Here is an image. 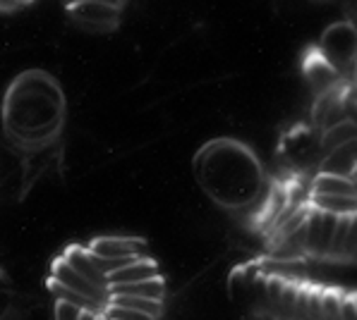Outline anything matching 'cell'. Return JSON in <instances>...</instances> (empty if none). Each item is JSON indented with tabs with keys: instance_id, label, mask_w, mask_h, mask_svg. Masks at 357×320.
<instances>
[{
	"instance_id": "cell-1",
	"label": "cell",
	"mask_w": 357,
	"mask_h": 320,
	"mask_svg": "<svg viewBox=\"0 0 357 320\" xmlns=\"http://www.w3.org/2000/svg\"><path fill=\"white\" fill-rule=\"evenodd\" d=\"M65 125V93L51 74L29 70L10 84L3 101L5 136L24 151H41Z\"/></svg>"
},
{
	"instance_id": "cell-2",
	"label": "cell",
	"mask_w": 357,
	"mask_h": 320,
	"mask_svg": "<svg viewBox=\"0 0 357 320\" xmlns=\"http://www.w3.org/2000/svg\"><path fill=\"white\" fill-rule=\"evenodd\" d=\"M192 170L204 194L230 211L252 206L264 189V170L255 151L233 139L204 143L192 160Z\"/></svg>"
},
{
	"instance_id": "cell-3",
	"label": "cell",
	"mask_w": 357,
	"mask_h": 320,
	"mask_svg": "<svg viewBox=\"0 0 357 320\" xmlns=\"http://www.w3.org/2000/svg\"><path fill=\"white\" fill-rule=\"evenodd\" d=\"M317 53L338 72L340 77H353L357 65V24L350 19L336 22L321 34Z\"/></svg>"
},
{
	"instance_id": "cell-4",
	"label": "cell",
	"mask_w": 357,
	"mask_h": 320,
	"mask_svg": "<svg viewBox=\"0 0 357 320\" xmlns=\"http://www.w3.org/2000/svg\"><path fill=\"white\" fill-rule=\"evenodd\" d=\"M281 156L293 170H310L317 163H321V146L319 131L314 127H295L293 131L283 136Z\"/></svg>"
},
{
	"instance_id": "cell-5",
	"label": "cell",
	"mask_w": 357,
	"mask_h": 320,
	"mask_svg": "<svg viewBox=\"0 0 357 320\" xmlns=\"http://www.w3.org/2000/svg\"><path fill=\"white\" fill-rule=\"evenodd\" d=\"M125 3H68V13L89 31H113Z\"/></svg>"
},
{
	"instance_id": "cell-6",
	"label": "cell",
	"mask_w": 357,
	"mask_h": 320,
	"mask_svg": "<svg viewBox=\"0 0 357 320\" xmlns=\"http://www.w3.org/2000/svg\"><path fill=\"white\" fill-rule=\"evenodd\" d=\"M86 249L103 261H120V258H146L149 244L142 237H94Z\"/></svg>"
},
{
	"instance_id": "cell-7",
	"label": "cell",
	"mask_w": 357,
	"mask_h": 320,
	"mask_svg": "<svg viewBox=\"0 0 357 320\" xmlns=\"http://www.w3.org/2000/svg\"><path fill=\"white\" fill-rule=\"evenodd\" d=\"M48 280H51V282H56V285H60V287H65V289L75 291V294H79L82 299L94 303V306H98L101 311H106L108 291H101L98 287L91 285L89 280L82 278L79 273H75V270L70 268L60 256L51 263V278H48Z\"/></svg>"
},
{
	"instance_id": "cell-8",
	"label": "cell",
	"mask_w": 357,
	"mask_h": 320,
	"mask_svg": "<svg viewBox=\"0 0 357 320\" xmlns=\"http://www.w3.org/2000/svg\"><path fill=\"white\" fill-rule=\"evenodd\" d=\"M302 70H305L307 86H310V89L314 91L317 96H321V93L336 89V86H340V81H343V77H340L338 72L333 70L331 65H328L317 51H312L310 55H307L305 67H302Z\"/></svg>"
},
{
	"instance_id": "cell-9",
	"label": "cell",
	"mask_w": 357,
	"mask_h": 320,
	"mask_svg": "<svg viewBox=\"0 0 357 320\" xmlns=\"http://www.w3.org/2000/svg\"><path fill=\"white\" fill-rule=\"evenodd\" d=\"M63 258L65 263H68L70 268L75 270V273H79L84 280H89L91 285L98 287L101 291H108V280L106 275L101 273V270L96 268L94 263V256H91V251L86 249V246H79V244H70L68 249L63 251ZM108 296H111V291H108Z\"/></svg>"
},
{
	"instance_id": "cell-10",
	"label": "cell",
	"mask_w": 357,
	"mask_h": 320,
	"mask_svg": "<svg viewBox=\"0 0 357 320\" xmlns=\"http://www.w3.org/2000/svg\"><path fill=\"white\" fill-rule=\"evenodd\" d=\"M163 278L158 263L151 256L146 258H137L132 266L118 270V273L108 275V289L111 287H123V285H137V282H146V280H156Z\"/></svg>"
},
{
	"instance_id": "cell-11",
	"label": "cell",
	"mask_w": 357,
	"mask_h": 320,
	"mask_svg": "<svg viewBox=\"0 0 357 320\" xmlns=\"http://www.w3.org/2000/svg\"><path fill=\"white\" fill-rule=\"evenodd\" d=\"M357 168V139L345 143V146L336 148L333 153L321 158V170L319 173L328 175H338V177H348L353 175V170Z\"/></svg>"
},
{
	"instance_id": "cell-12",
	"label": "cell",
	"mask_w": 357,
	"mask_h": 320,
	"mask_svg": "<svg viewBox=\"0 0 357 320\" xmlns=\"http://www.w3.org/2000/svg\"><path fill=\"white\" fill-rule=\"evenodd\" d=\"M357 139V122L355 120H343V122L328 127V129L319 131V146H321V158L333 153L336 148L345 146V143Z\"/></svg>"
},
{
	"instance_id": "cell-13",
	"label": "cell",
	"mask_w": 357,
	"mask_h": 320,
	"mask_svg": "<svg viewBox=\"0 0 357 320\" xmlns=\"http://www.w3.org/2000/svg\"><path fill=\"white\" fill-rule=\"evenodd\" d=\"M310 196H357V189L348 177L319 173L310 184Z\"/></svg>"
},
{
	"instance_id": "cell-14",
	"label": "cell",
	"mask_w": 357,
	"mask_h": 320,
	"mask_svg": "<svg viewBox=\"0 0 357 320\" xmlns=\"http://www.w3.org/2000/svg\"><path fill=\"white\" fill-rule=\"evenodd\" d=\"M111 296H137V299H151V301H163L166 299V280H146V282L137 285H123V287H111Z\"/></svg>"
},
{
	"instance_id": "cell-15",
	"label": "cell",
	"mask_w": 357,
	"mask_h": 320,
	"mask_svg": "<svg viewBox=\"0 0 357 320\" xmlns=\"http://www.w3.org/2000/svg\"><path fill=\"white\" fill-rule=\"evenodd\" d=\"M310 206L321 213L343 218V215L357 213V196H310Z\"/></svg>"
},
{
	"instance_id": "cell-16",
	"label": "cell",
	"mask_w": 357,
	"mask_h": 320,
	"mask_svg": "<svg viewBox=\"0 0 357 320\" xmlns=\"http://www.w3.org/2000/svg\"><path fill=\"white\" fill-rule=\"evenodd\" d=\"M111 306L130 308L137 313H146V316L161 320L163 318V301H151V299H137V296H108Z\"/></svg>"
},
{
	"instance_id": "cell-17",
	"label": "cell",
	"mask_w": 357,
	"mask_h": 320,
	"mask_svg": "<svg viewBox=\"0 0 357 320\" xmlns=\"http://www.w3.org/2000/svg\"><path fill=\"white\" fill-rule=\"evenodd\" d=\"M302 282L298 280H285V287L281 291V299H278L276 308H273V320H293L295 313V301H298V291Z\"/></svg>"
},
{
	"instance_id": "cell-18",
	"label": "cell",
	"mask_w": 357,
	"mask_h": 320,
	"mask_svg": "<svg viewBox=\"0 0 357 320\" xmlns=\"http://www.w3.org/2000/svg\"><path fill=\"white\" fill-rule=\"evenodd\" d=\"M321 320H343L340 318V291L324 289L321 296Z\"/></svg>"
},
{
	"instance_id": "cell-19",
	"label": "cell",
	"mask_w": 357,
	"mask_h": 320,
	"mask_svg": "<svg viewBox=\"0 0 357 320\" xmlns=\"http://www.w3.org/2000/svg\"><path fill=\"white\" fill-rule=\"evenodd\" d=\"M310 291H312V287H307V285L300 287L298 301H295L293 320H310Z\"/></svg>"
},
{
	"instance_id": "cell-20",
	"label": "cell",
	"mask_w": 357,
	"mask_h": 320,
	"mask_svg": "<svg viewBox=\"0 0 357 320\" xmlns=\"http://www.w3.org/2000/svg\"><path fill=\"white\" fill-rule=\"evenodd\" d=\"M82 308L73 306L68 301H56V320H79L82 318Z\"/></svg>"
},
{
	"instance_id": "cell-21",
	"label": "cell",
	"mask_w": 357,
	"mask_h": 320,
	"mask_svg": "<svg viewBox=\"0 0 357 320\" xmlns=\"http://www.w3.org/2000/svg\"><path fill=\"white\" fill-rule=\"evenodd\" d=\"M340 318L357 320V296L355 294H340Z\"/></svg>"
},
{
	"instance_id": "cell-22",
	"label": "cell",
	"mask_w": 357,
	"mask_h": 320,
	"mask_svg": "<svg viewBox=\"0 0 357 320\" xmlns=\"http://www.w3.org/2000/svg\"><path fill=\"white\" fill-rule=\"evenodd\" d=\"M321 296H324V289L312 287V291H310V320H321Z\"/></svg>"
},
{
	"instance_id": "cell-23",
	"label": "cell",
	"mask_w": 357,
	"mask_h": 320,
	"mask_svg": "<svg viewBox=\"0 0 357 320\" xmlns=\"http://www.w3.org/2000/svg\"><path fill=\"white\" fill-rule=\"evenodd\" d=\"M31 3H0V13H13V10H24Z\"/></svg>"
},
{
	"instance_id": "cell-24",
	"label": "cell",
	"mask_w": 357,
	"mask_h": 320,
	"mask_svg": "<svg viewBox=\"0 0 357 320\" xmlns=\"http://www.w3.org/2000/svg\"><path fill=\"white\" fill-rule=\"evenodd\" d=\"M98 318H101V316H96V313L84 311V313H82V318H79V320H98Z\"/></svg>"
},
{
	"instance_id": "cell-25",
	"label": "cell",
	"mask_w": 357,
	"mask_h": 320,
	"mask_svg": "<svg viewBox=\"0 0 357 320\" xmlns=\"http://www.w3.org/2000/svg\"><path fill=\"white\" fill-rule=\"evenodd\" d=\"M350 182H353V186L357 189V168L353 170V175H350Z\"/></svg>"
},
{
	"instance_id": "cell-26",
	"label": "cell",
	"mask_w": 357,
	"mask_h": 320,
	"mask_svg": "<svg viewBox=\"0 0 357 320\" xmlns=\"http://www.w3.org/2000/svg\"><path fill=\"white\" fill-rule=\"evenodd\" d=\"M353 81H355V89H357V65H355V72H353Z\"/></svg>"
},
{
	"instance_id": "cell-27",
	"label": "cell",
	"mask_w": 357,
	"mask_h": 320,
	"mask_svg": "<svg viewBox=\"0 0 357 320\" xmlns=\"http://www.w3.org/2000/svg\"><path fill=\"white\" fill-rule=\"evenodd\" d=\"M98 320H103V316H101V318H98Z\"/></svg>"
}]
</instances>
